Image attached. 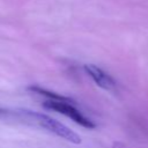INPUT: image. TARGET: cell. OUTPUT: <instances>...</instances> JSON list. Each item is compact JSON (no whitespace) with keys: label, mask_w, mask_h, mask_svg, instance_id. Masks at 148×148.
Instances as JSON below:
<instances>
[{"label":"cell","mask_w":148,"mask_h":148,"mask_svg":"<svg viewBox=\"0 0 148 148\" xmlns=\"http://www.w3.org/2000/svg\"><path fill=\"white\" fill-rule=\"evenodd\" d=\"M2 112H5V111H3L2 109H0V113H2Z\"/></svg>","instance_id":"obj_5"},{"label":"cell","mask_w":148,"mask_h":148,"mask_svg":"<svg viewBox=\"0 0 148 148\" xmlns=\"http://www.w3.org/2000/svg\"><path fill=\"white\" fill-rule=\"evenodd\" d=\"M30 91H32V92H36V94H39V95H42V96H45V97H47L49 99H53V101H62V102H74L72 98H69V97H66V96H62V95H60V94H58V92H54V91H52V90H47V89H45V88H42V87H39V86H30L29 88H28Z\"/></svg>","instance_id":"obj_4"},{"label":"cell","mask_w":148,"mask_h":148,"mask_svg":"<svg viewBox=\"0 0 148 148\" xmlns=\"http://www.w3.org/2000/svg\"><path fill=\"white\" fill-rule=\"evenodd\" d=\"M83 68H84L86 73L94 80V82L102 89L113 90L116 88V81L112 79V76H110L102 68L97 67L94 64H86Z\"/></svg>","instance_id":"obj_3"},{"label":"cell","mask_w":148,"mask_h":148,"mask_svg":"<svg viewBox=\"0 0 148 148\" xmlns=\"http://www.w3.org/2000/svg\"><path fill=\"white\" fill-rule=\"evenodd\" d=\"M24 114L30 117L32 120H35L39 126H42L43 128H45L46 131L53 133L54 135L71 142L74 145H79L81 143V136L74 132L73 130H71L68 126H66L65 124L60 123L59 120H56L54 118L50 117L49 114L42 113V112H36V111H31V110H27L24 111Z\"/></svg>","instance_id":"obj_1"},{"label":"cell","mask_w":148,"mask_h":148,"mask_svg":"<svg viewBox=\"0 0 148 148\" xmlns=\"http://www.w3.org/2000/svg\"><path fill=\"white\" fill-rule=\"evenodd\" d=\"M43 108L50 111L58 112L62 116L68 117L73 121H75L77 125L84 127V128H95L96 125L92 120H90L88 117H86L79 109H76L72 102H62V101H53V99H47L46 102L43 103Z\"/></svg>","instance_id":"obj_2"}]
</instances>
